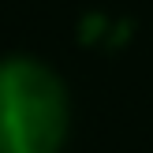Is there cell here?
I'll use <instances>...</instances> for the list:
<instances>
[{"label":"cell","mask_w":153,"mask_h":153,"mask_svg":"<svg viewBox=\"0 0 153 153\" xmlns=\"http://www.w3.org/2000/svg\"><path fill=\"white\" fill-rule=\"evenodd\" d=\"M60 127L56 82L34 64L0 67V153H52Z\"/></svg>","instance_id":"6da1fadb"}]
</instances>
